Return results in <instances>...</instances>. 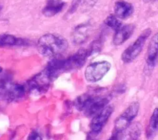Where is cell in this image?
<instances>
[{"label":"cell","mask_w":158,"mask_h":140,"mask_svg":"<svg viewBox=\"0 0 158 140\" xmlns=\"http://www.w3.org/2000/svg\"><path fill=\"white\" fill-rule=\"evenodd\" d=\"M68 45L67 41L62 36L48 33L39 39L37 49L43 56L54 58L62 54L67 49Z\"/></svg>","instance_id":"obj_1"},{"label":"cell","mask_w":158,"mask_h":140,"mask_svg":"<svg viewBox=\"0 0 158 140\" xmlns=\"http://www.w3.org/2000/svg\"><path fill=\"white\" fill-rule=\"evenodd\" d=\"M109 100L107 96L85 94L77 98L76 106L86 116L94 117L107 106Z\"/></svg>","instance_id":"obj_2"},{"label":"cell","mask_w":158,"mask_h":140,"mask_svg":"<svg viewBox=\"0 0 158 140\" xmlns=\"http://www.w3.org/2000/svg\"><path fill=\"white\" fill-rule=\"evenodd\" d=\"M151 33L150 28H147L144 30L137 39L130 45L122 53L121 59L123 63H129L135 60L140 54L143 48Z\"/></svg>","instance_id":"obj_3"},{"label":"cell","mask_w":158,"mask_h":140,"mask_svg":"<svg viewBox=\"0 0 158 140\" xmlns=\"http://www.w3.org/2000/svg\"><path fill=\"white\" fill-rule=\"evenodd\" d=\"M139 109V103L138 101L131 103L115 119L114 131L123 132L131 124L138 115Z\"/></svg>","instance_id":"obj_4"},{"label":"cell","mask_w":158,"mask_h":140,"mask_svg":"<svg viewBox=\"0 0 158 140\" xmlns=\"http://www.w3.org/2000/svg\"><path fill=\"white\" fill-rule=\"evenodd\" d=\"M111 64L107 61H96L89 64L85 71V77L88 82H96L101 80L109 72Z\"/></svg>","instance_id":"obj_5"},{"label":"cell","mask_w":158,"mask_h":140,"mask_svg":"<svg viewBox=\"0 0 158 140\" xmlns=\"http://www.w3.org/2000/svg\"><path fill=\"white\" fill-rule=\"evenodd\" d=\"M25 87L19 84L6 82L0 84V100L12 102L19 100L25 94Z\"/></svg>","instance_id":"obj_6"},{"label":"cell","mask_w":158,"mask_h":140,"mask_svg":"<svg viewBox=\"0 0 158 140\" xmlns=\"http://www.w3.org/2000/svg\"><path fill=\"white\" fill-rule=\"evenodd\" d=\"M113 111L114 108L112 106H107L104 109L93 117L89 126V139L93 140L101 132Z\"/></svg>","instance_id":"obj_7"},{"label":"cell","mask_w":158,"mask_h":140,"mask_svg":"<svg viewBox=\"0 0 158 140\" xmlns=\"http://www.w3.org/2000/svg\"><path fill=\"white\" fill-rule=\"evenodd\" d=\"M52 79L44 69L33 78L27 84L29 91L35 95H40L47 91Z\"/></svg>","instance_id":"obj_8"},{"label":"cell","mask_w":158,"mask_h":140,"mask_svg":"<svg viewBox=\"0 0 158 140\" xmlns=\"http://www.w3.org/2000/svg\"><path fill=\"white\" fill-rule=\"evenodd\" d=\"M89 56L88 49H81L73 55L65 58L67 71L82 67Z\"/></svg>","instance_id":"obj_9"},{"label":"cell","mask_w":158,"mask_h":140,"mask_svg":"<svg viewBox=\"0 0 158 140\" xmlns=\"http://www.w3.org/2000/svg\"><path fill=\"white\" fill-rule=\"evenodd\" d=\"M92 30V26L89 23H83L78 25L74 29L72 33V39L75 44L83 43L89 37Z\"/></svg>","instance_id":"obj_10"},{"label":"cell","mask_w":158,"mask_h":140,"mask_svg":"<svg viewBox=\"0 0 158 140\" xmlns=\"http://www.w3.org/2000/svg\"><path fill=\"white\" fill-rule=\"evenodd\" d=\"M135 30V25L130 23L122 26L118 30L115 31L113 37V44L120 45L127 41L132 35Z\"/></svg>","instance_id":"obj_11"},{"label":"cell","mask_w":158,"mask_h":140,"mask_svg":"<svg viewBox=\"0 0 158 140\" xmlns=\"http://www.w3.org/2000/svg\"><path fill=\"white\" fill-rule=\"evenodd\" d=\"M114 14L118 19L125 20L129 18L134 12L133 6L125 1L119 0L114 4Z\"/></svg>","instance_id":"obj_12"},{"label":"cell","mask_w":158,"mask_h":140,"mask_svg":"<svg viewBox=\"0 0 158 140\" xmlns=\"http://www.w3.org/2000/svg\"><path fill=\"white\" fill-rule=\"evenodd\" d=\"M158 58V33L151 38L147 52L146 63L149 67H153Z\"/></svg>","instance_id":"obj_13"},{"label":"cell","mask_w":158,"mask_h":140,"mask_svg":"<svg viewBox=\"0 0 158 140\" xmlns=\"http://www.w3.org/2000/svg\"><path fill=\"white\" fill-rule=\"evenodd\" d=\"M64 6L65 2L62 0H48L42 13L47 17H51L61 12Z\"/></svg>","instance_id":"obj_14"},{"label":"cell","mask_w":158,"mask_h":140,"mask_svg":"<svg viewBox=\"0 0 158 140\" xmlns=\"http://www.w3.org/2000/svg\"><path fill=\"white\" fill-rule=\"evenodd\" d=\"M158 133V107L156 108L149 120L146 129L147 140H153Z\"/></svg>","instance_id":"obj_15"},{"label":"cell","mask_w":158,"mask_h":140,"mask_svg":"<svg viewBox=\"0 0 158 140\" xmlns=\"http://www.w3.org/2000/svg\"><path fill=\"white\" fill-rule=\"evenodd\" d=\"M141 126L139 123L132 125L128 131L125 133L123 140H138L141 135Z\"/></svg>","instance_id":"obj_16"},{"label":"cell","mask_w":158,"mask_h":140,"mask_svg":"<svg viewBox=\"0 0 158 140\" xmlns=\"http://www.w3.org/2000/svg\"><path fill=\"white\" fill-rule=\"evenodd\" d=\"M105 23L108 27L115 31L118 30L122 26L119 19L113 14H110L107 17L105 20Z\"/></svg>","instance_id":"obj_17"},{"label":"cell","mask_w":158,"mask_h":140,"mask_svg":"<svg viewBox=\"0 0 158 140\" xmlns=\"http://www.w3.org/2000/svg\"><path fill=\"white\" fill-rule=\"evenodd\" d=\"M19 43L17 38L10 34L0 35V47L6 45H14Z\"/></svg>","instance_id":"obj_18"},{"label":"cell","mask_w":158,"mask_h":140,"mask_svg":"<svg viewBox=\"0 0 158 140\" xmlns=\"http://www.w3.org/2000/svg\"><path fill=\"white\" fill-rule=\"evenodd\" d=\"M125 133L114 131L110 137L107 140H123Z\"/></svg>","instance_id":"obj_19"},{"label":"cell","mask_w":158,"mask_h":140,"mask_svg":"<svg viewBox=\"0 0 158 140\" xmlns=\"http://www.w3.org/2000/svg\"><path fill=\"white\" fill-rule=\"evenodd\" d=\"M27 140H43L41 136L36 131H32L29 134Z\"/></svg>","instance_id":"obj_20"},{"label":"cell","mask_w":158,"mask_h":140,"mask_svg":"<svg viewBox=\"0 0 158 140\" xmlns=\"http://www.w3.org/2000/svg\"><path fill=\"white\" fill-rule=\"evenodd\" d=\"M144 2H151V1H153V0H143Z\"/></svg>","instance_id":"obj_21"},{"label":"cell","mask_w":158,"mask_h":140,"mask_svg":"<svg viewBox=\"0 0 158 140\" xmlns=\"http://www.w3.org/2000/svg\"><path fill=\"white\" fill-rule=\"evenodd\" d=\"M2 72V68L0 66V73H1Z\"/></svg>","instance_id":"obj_22"},{"label":"cell","mask_w":158,"mask_h":140,"mask_svg":"<svg viewBox=\"0 0 158 140\" xmlns=\"http://www.w3.org/2000/svg\"><path fill=\"white\" fill-rule=\"evenodd\" d=\"M1 6H0V11H1Z\"/></svg>","instance_id":"obj_23"}]
</instances>
